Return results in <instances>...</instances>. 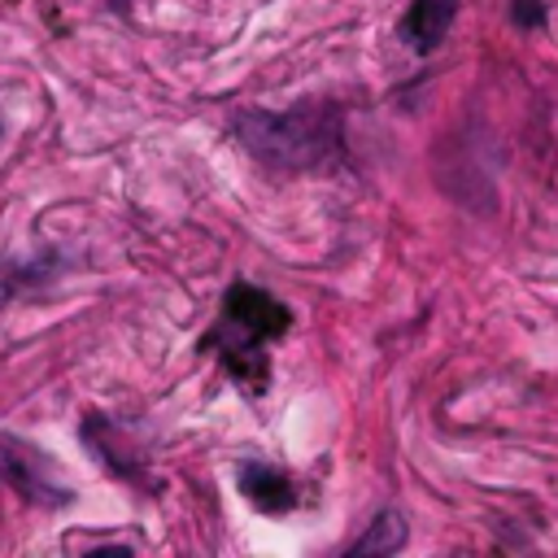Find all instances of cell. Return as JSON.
<instances>
[{
    "mask_svg": "<svg viewBox=\"0 0 558 558\" xmlns=\"http://www.w3.org/2000/svg\"><path fill=\"white\" fill-rule=\"evenodd\" d=\"M288 327H292L288 305H279L270 292H262L253 283H231L227 296H222L218 327L205 336V349H214L222 357L231 379L262 392L266 379H270V357H266L262 344L279 340Z\"/></svg>",
    "mask_w": 558,
    "mask_h": 558,
    "instance_id": "6da1fadb",
    "label": "cell"
},
{
    "mask_svg": "<svg viewBox=\"0 0 558 558\" xmlns=\"http://www.w3.org/2000/svg\"><path fill=\"white\" fill-rule=\"evenodd\" d=\"M240 144L275 166V170H310L323 166L340 144V109L336 105H296L288 113L248 109L235 118Z\"/></svg>",
    "mask_w": 558,
    "mask_h": 558,
    "instance_id": "7a4b0ae2",
    "label": "cell"
},
{
    "mask_svg": "<svg viewBox=\"0 0 558 558\" xmlns=\"http://www.w3.org/2000/svg\"><path fill=\"white\" fill-rule=\"evenodd\" d=\"M0 475L22 493V497H31V501H44V506H61V501H70V493L52 480V471L44 466V458H39V449H31V445H22V440H0Z\"/></svg>",
    "mask_w": 558,
    "mask_h": 558,
    "instance_id": "3957f363",
    "label": "cell"
},
{
    "mask_svg": "<svg viewBox=\"0 0 558 558\" xmlns=\"http://www.w3.org/2000/svg\"><path fill=\"white\" fill-rule=\"evenodd\" d=\"M453 13H458V0H414L410 13L401 17V39L410 52L427 57L445 44L449 26H453Z\"/></svg>",
    "mask_w": 558,
    "mask_h": 558,
    "instance_id": "277c9868",
    "label": "cell"
},
{
    "mask_svg": "<svg viewBox=\"0 0 558 558\" xmlns=\"http://www.w3.org/2000/svg\"><path fill=\"white\" fill-rule=\"evenodd\" d=\"M240 493L266 514H283L296 506V488H292L288 471H279L270 462H244L240 466Z\"/></svg>",
    "mask_w": 558,
    "mask_h": 558,
    "instance_id": "5b68a950",
    "label": "cell"
},
{
    "mask_svg": "<svg viewBox=\"0 0 558 558\" xmlns=\"http://www.w3.org/2000/svg\"><path fill=\"white\" fill-rule=\"evenodd\" d=\"M405 545V519L397 510H379L371 527L349 545V554H397Z\"/></svg>",
    "mask_w": 558,
    "mask_h": 558,
    "instance_id": "8992f818",
    "label": "cell"
},
{
    "mask_svg": "<svg viewBox=\"0 0 558 558\" xmlns=\"http://www.w3.org/2000/svg\"><path fill=\"white\" fill-rule=\"evenodd\" d=\"M510 22L523 26V31H545V0H514Z\"/></svg>",
    "mask_w": 558,
    "mask_h": 558,
    "instance_id": "52a82bcc",
    "label": "cell"
}]
</instances>
